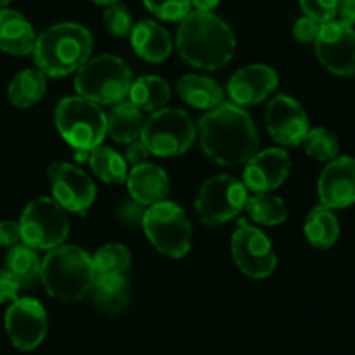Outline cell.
<instances>
[{
  "label": "cell",
  "instance_id": "cell-26",
  "mask_svg": "<svg viewBox=\"0 0 355 355\" xmlns=\"http://www.w3.org/2000/svg\"><path fill=\"white\" fill-rule=\"evenodd\" d=\"M45 89H47V76L40 69H24L17 73L9 83L7 97L12 106L28 110L44 97Z\"/></svg>",
  "mask_w": 355,
  "mask_h": 355
},
{
  "label": "cell",
  "instance_id": "cell-7",
  "mask_svg": "<svg viewBox=\"0 0 355 355\" xmlns=\"http://www.w3.org/2000/svg\"><path fill=\"white\" fill-rule=\"evenodd\" d=\"M142 229L153 246L170 259H180L191 250V222L186 211L172 201L149 207L142 218Z\"/></svg>",
  "mask_w": 355,
  "mask_h": 355
},
{
  "label": "cell",
  "instance_id": "cell-28",
  "mask_svg": "<svg viewBox=\"0 0 355 355\" xmlns=\"http://www.w3.org/2000/svg\"><path fill=\"white\" fill-rule=\"evenodd\" d=\"M6 269L16 277L21 286H30L33 281L40 277L42 260L38 259L37 250L24 243H17L16 246L9 248L6 257Z\"/></svg>",
  "mask_w": 355,
  "mask_h": 355
},
{
  "label": "cell",
  "instance_id": "cell-38",
  "mask_svg": "<svg viewBox=\"0 0 355 355\" xmlns=\"http://www.w3.org/2000/svg\"><path fill=\"white\" fill-rule=\"evenodd\" d=\"M319 30H321V24L312 21L311 17H300V19L295 23L293 26V35L300 44H311V42H315L318 38Z\"/></svg>",
  "mask_w": 355,
  "mask_h": 355
},
{
  "label": "cell",
  "instance_id": "cell-41",
  "mask_svg": "<svg viewBox=\"0 0 355 355\" xmlns=\"http://www.w3.org/2000/svg\"><path fill=\"white\" fill-rule=\"evenodd\" d=\"M340 21L349 26H355V0H338Z\"/></svg>",
  "mask_w": 355,
  "mask_h": 355
},
{
  "label": "cell",
  "instance_id": "cell-23",
  "mask_svg": "<svg viewBox=\"0 0 355 355\" xmlns=\"http://www.w3.org/2000/svg\"><path fill=\"white\" fill-rule=\"evenodd\" d=\"M90 293L94 305L107 315L121 314L128 305V283L123 276H97Z\"/></svg>",
  "mask_w": 355,
  "mask_h": 355
},
{
  "label": "cell",
  "instance_id": "cell-29",
  "mask_svg": "<svg viewBox=\"0 0 355 355\" xmlns=\"http://www.w3.org/2000/svg\"><path fill=\"white\" fill-rule=\"evenodd\" d=\"M89 165L94 175L103 182L123 184L128 177L125 159L107 146H97L90 151Z\"/></svg>",
  "mask_w": 355,
  "mask_h": 355
},
{
  "label": "cell",
  "instance_id": "cell-32",
  "mask_svg": "<svg viewBox=\"0 0 355 355\" xmlns=\"http://www.w3.org/2000/svg\"><path fill=\"white\" fill-rule=\"evenodd\" d=\"M302 144H304L305 153L318 162H333L340 151L336 135L328 128L321 127L309 130Z\"/></svg>",
  "mask_w": 355,
  "mask_h": 355
},
{
  "label": "cell",
  "instance_id": "cell-22",
  "mask_svg": "<svg viewBox=\"0 0 355 355\" xmlns=\"http://www.w3.org/2000/svg\"><path fill=\"white\" fill-rule=\"evenodd\" d=\"M142 120L141 110L134 106L130 101H121L114 104L113 110L106 116V130L111 139L120 144H132L141 137Z\"/></svg>",
  "mask_w": 355,
  "mask_h": 355
},
{
  "label": "cell",
  "instance_id": "cell-35",
  "mask_svg": "<svg viewBox=\"0 0 355 355\" xmlns=\"http://www.w3.org/2000/svg\"><path fill=\"white\" fill-rule=\"evenodd\" d=\"M300 6L305 17L319 24L331 23L338 14V0H300Z\"/></svg>",
  "mask_w": 355,
  "mask_h": 355
},
{
  "label": "cell",
  "instance_id": "cell-33",
  "mask_svg": "<svg viewBox=\"0 0 355 355\" xmlns=\"http://www.w3.org/2000/svg\"><path fill=\"white\" fill-rule=\"evenodd\" d=\"M104 24H106L107 31L118 38L130 37L132 28H134L130 12L120 2L111 3V6L106 7V10H104Z\"/></svg>",
  "mask_w": 355,
  "mask_h": 355
},
{
  "label": "cell",
  "instance_id": "cell-17",
  "mask_svg": "<svg viewBox=\"0 0 355 355\" xmlns=\"http://www.w3.org/2000/svg\"><path fill=\"white\" fill-rule=\"evenodd\" d=\"M319 200L329 210L347 208L355 203V159L340 156L329 162L318 182Z\"/></svg>",
  "mask_w": 355,
  "mask_h": 355
},
{
  "label": "cell",
  "instance_id": "cell-16",
  "mask_svg": "<svg viewBox=\"0 0 355 355\" xmlns=\"http://www.w3.org/2000/svg\"><path fill=\"white\" fill-rule=\"evenodd\" d=\"M291 172V159L284 149L270 148L255 153L246 162L245 187L253 193H269L277 189Z\"/></svg>",
  "mask_w": 355,
  "mask_h": 355
},
{
  "label": "cell",
  "instance_id": "cell-6",
  "mask_svg": "<svg viewBox=\"0 0 355 355\" xmlns=\"http://www.w3.org/2000/svg\"><path fill=\"white\" fill-rule=\"evenodd\" d=\"M55 127L71 148L92 151L106 137V114L92 101L64 97L55 106Z\"/></svg>",
  "mask_w": 355,
  "mask_h": 355
},
{
  "label": "cell",
  "instance_id": "cell-27",
  "mask_svg": "<svg viewBox=\"0 0 355 355\" xmlns=\"http://www.w3.org/2000/svg\"><path fill=\"white\" fill-rule=\"evenodd\" d=\"M130 103L137 110L155 111L162 110L170 99V87L163 78L155 75L141 76L135 82H132L130 90H128Z\"/></svg>",
  "mask_w": 355,
  "mask_h": 355
},
{
  "label": "cell",
  "instance_id": "cell-25",
  "mask_svg": "<svg viewBox=\"0 0 355 355\" xmlns=\"http://www.w3.org/2000/svg\"><path fill=\"white\" fill-rule=\"evenodd\" d=\"M304 232L314 248L328 250L338 239L340 222L333 210L319 205L309 211L304 224Z\"/></svg>",
  "mask_w": 355,
  "mask_h": 355
},
{
  "label": "cell",
  "instance_id": "cell-2",
  "mask_svg": "<svg viewBox=\"0 0 355 355\" xmlns=\"http://www.w3.org/2000/svg\"><path fill=\"white\" fill-rule=\"evenodd\" d=\"M177 49L187 64L215 71L234 58L236 37L217 14L191 10L179 24Z\"/></svg>",
  "mask_w": 355,
  "mask_h": 355
},
{
  "label": "cell",
  "instance_id": "cell-8",
  "mask_svg": "<svg viewBox=\"0 0 355 355\" xmlns=\"http://www.w3.org/2000/svg\"><path fill=\"white\" fill-rule=\"evenodd\" d=\"M196 137V127L184 110L163 107L142 125L141 139L151 155L172 158L186 153Z\"/></svg>",
  "mask_w": 355,
  "mask_h": 355
},
{
  "label": "cell",
  "instance_id": "cell-1",
  "mask_svg": "<svg viewBox=\"0 0 355 355\" xmlns=\"http://www.w3.org/2000/svg\"><path fill=\"white\" fill-rule=\"evenodd\" d=\"M200 144L205 155L220 166H238L259 149L252 116L236 104H218L200 120Z\"/></svg>",
  "mask_w": 355,
  "mask_h": 355
},
{
  "label": "cell",
  "instance_id": "cell-19",
  "mask_svg": "<svg viewBox=\"0 0 355 355\" xmlns=\"http://www.w3.org/2000/svg\"><path fill=\"white\" fill-rule=\"evenodd\" d=\"M127 184L132 200L137 201L142 207L162 203L170 193L168 175L155 163L146 162L134 166L128 173Z\"/></svg>",
  "mask_w": 355,
  "mask_h": 355
},
{
  "label": "cell",
  "instance_id": "cell-20",
  "mask_svg": "<svg viewBox=\"0 0 355 355\" xmlns=\"http://www.w3.org/2000/svg\"><path fill=\"white\" fill-rule=\"evenodd\" d=\"M35 35L30 21L12 9H0V51L10 55H28L33 52Z\"/></svg>",
  "mask_w": 355,
  "mask_h": 355
},
{
  "label": "cell",
  "instance_id": "cell-42",
  "mask_svg": "<svg viewBox=\"0 0 355 355\" xmlns=\"http://www.w3.org/2000/svg\"><path fill=\"white\" fill-rule=\"evenodd\" d=\"M218 2L220 0H191L196 10H205V12H211L218 6Z\"/></svg>",
  "mask_w": 355,
  "mask_h": 355
},
{
  "label": "cell",
  "instance_id": "cell-12",
  "mask_svg": "<svg viewBox=\"0 0 355 355\" xmlns=\"http://www.w3.org/2000/svg\"><path fill=\"white\" fill-rule=\"evenodd\" d=\"M6 331L10 343L21 352L37 349L47 333V314L35 298H17L6 312Z\"/></svg>",
  "mask_w": 355,
  "mask_h": 355
},
{
  "label": "cell",
  "instance_id": "cell-24",
  "mask_svg": "<svg viewBox=\"0 0 355 355\" xmlns=\"http://www.w3.org/2000/svg\"><path fill=\"white\" fill-rule=\"evenodd\" d=\"M177 94L189 106L214 110L222 103V89L215 80L201 75H186L177 82Z\"/></svg>",
  "mask_w": 355,
  "mask_h": 355
},
{
  "label": "cell",
  "instance_id": "cell-18",
  "mask_svg": "<svg viewBox=\"0 0 355 355\" xmlns=\"http://www.w3.org/2000/svg\"><path fill=\"white\" fill-rule=\"evenodd\" d=\"M279 76L267 64H250L231 76L227 92L236 106H255L274 92Z\"/></svg>",
  "mask_w": 355,
  "mask_h": 355
},
{
  "label": "cell",
  "instance_id": "cell-13",
  "mask_svg": "<svg viewBox=\"0 0 355 355\" xmlns=\"http://www.w3.org/2000/svg\"><path fill=\"white\" fill-rule=\"evenodd\" d=\"M315 54L333 75H355V30L342 21L321 24L315 38Z\"/></svg>",
  "mask_w": 355,
  "mask_h": 355
},
{
  "label": "cell",
  "instance_id": "cell-36",
  "mask_svg": "<svg viewBox=\"0 0 355 355\" xmlns=\"http://www.w3.org/2000/svg\"><path fill=\"white\" fill-rule=\"evenodd\" d=\"M144 207L139 205L137 201H125L120 207L116 208V218L125 225H135L142 224V218H144Z\"/></svg>",
  "mask_w": 355,
  "mask_h": 355
},
{
  "label": "cell",
  "instance_id": "cell-37",
  "mask_svg": "<svg viewBox=\"0 0 355 355\" xmlns=\"http://www.w3.org/2000/svg\"><path fill=\"white\" fill-rule=\"evenodd\" d=\"M21 283L7 269H0V304H6L19 298Z\"/></svg>",
  "mask_w": 355,
  "mask_h": 355
},
{
  "label": "cell",
  "instance_id": "cell-14",
  "mask_svg": "<svg viewBox=\"0 0 355 355\" xmlns=\"http://www.w3.org/2000/svg\"><path fill=\"white\" fill-rule=\"evenodd\" d=\"M52 196L59 207L73 214H83L96 200L94 180L71 163H52L49 166Z\"/></svg>",
  "mask_w": 355,
  "mask_h": 355
},
{
  "label": "cell",
  "instance_id": "cell-9",
  "mask_svg": "<svg viewBox=\"0 0 355 355\" xmlns=\"http://www.w3.org/2000/svg\"><path fill=\"white\" fill-rule=\"evenodd\" d=\"M17 224L23 243L33 250L51 252L66 241L69 232L66 210L51 198H37L28 203Z\"/></svg>",
  "mask_w": 355,
  "mask_h": 355
},
{
  "label": "cell",
  "instance_id": "cell-3",
  "mask_svg": "<svg viewBox=\"0 0 355 355\" xmlns=\"http://www.w3.org/2000/svg\"><path fill=\"white\" fill-rule=\"evenodd\" d=\"M92 35L76 23H58L42 31L35 40L33 59L45 76L61 78L75 73L90 59Z\"/></svg>",
  "mask_w": 355,
  "mask_h": 355
},
{
  "label": "cell",
  "instance_id": "cell-39",
  "mask_svg": "<svg viewBox=\"0 0 355 355\" xmlns=\"http://www.w3.org/2000/svg\"><path fill=\"white\" fill-rule=\"evenodd\" d=\"M19 241V224L12 220H0V246H3V248H12Z\"/></svg>",
  "mask_w": 355,
  "mask_h": 355
},
{
  "label": "cell",
  "instance_id": "cell-4",
  "mask_svg": "<svg viewBox=\"0 0 355 355\" xmlns=\"http://www.w3.org/2000/svg\"><path fill=\"white\" fill-rule=\"evenodd\" d=\"M96 277L92 259L78 246L61 245L42 260L40 279L45 291L62 304L85 297L92 290Z\"/></svg>",
  "mask_w": 355,
  "mask_h": 355
},
{
  "label": "cell",
  "instance_id": "cell-31",
  "mask_svg": "<svg viewBox=\"0 0 355 355\" xmlns=\"http://www.w3.org/2000/svg\"><path fill=\"white\" fill-rule=\"evenodd\" d=\"M132 255L127 246L111 243L97 250L92 263L97 276H123L125 270L130 267Z\"/></svg>",
  "mask_w": 355,
  "mask_h": 355
},
{
  "label": "cell",
  "instance_id": "cell-44",
  "mask_svg": "<svg viewBox=\"0 0 355 355\" xmlns=\"http://www.w3.org/2000/svg\"><path fill=\"white\" fill-rule=\"evenodd\" d=\"M92 2H96V3H99V6H111V3H116V2H120V0H92Z\"/></svg>",
  "mask_w": 355,
  "mask_h": 355
},
{
  "label": "cell",
  "instance_id": "cell-11",
  "mask_svg": "<svg viewBox=\"0 0 355 355\" xmlns=\"http://www.w3.org/2000/svg\"><path fill=\"white\" fill-rule=\"evenodd\" d=\"M231 252L239 270L252 279H266L276 269L277 259L270 239L245 222H239L232 234Z\"/></svg>",
  "mask_w": 355,
  "mask_h": 355
},
{
  "label": "cell",
  "instance_id": "cell-43",
  "mask_svg": "<svg viewBox=\"0 0 355 355\" xmlns=\"http://www.w3.org/2000/svg\"><path fill=\"white\" fill-rule=\"evenodd\" d=\"M89 156L90 151H83V149H75V159L80 163H85L89 162Z\"/></svg>",
  "mask_w": 355,
  "mask_h": 355
},
{
  "label": "cell",
  "instance_id": "cell-34",
  "mask_svg": "<svg viewBox=\"0 0 355 355\" xmlns=\"http://www.w3.org/2000/svg\"><path fill=\"white\" fill-rule=\"evenodd\" d=\"M156 17L165 21H182L191 12V0H142Z\"/></svg>",
  "mask_w": 355,
  "mask_h": 355
},
{
  "label": "cell",
  "instance_id": "cell-21",
  "mask_svg": "<svg viewBox=\"0 0 355 355\" xmlns=\"http://www.w3.org/2000/svg\"><path fill=\"white\" fill-rule=\"evenodd\" d=\"M130 44L135 54L149 62H163L172 54V40L165 28L151 19H144L132 28Z\"/></svg>",
  "mask_w": 355,
  "mask_h": 355
},
{
  "label": "cell",
  "instance_id": "cell-15",
  "mask_svg": "<svg viewBox=\"0 0 355 355\" xmlns=\"http://www.w3.org/2000/svg\"><path fill=\"white\" fill-rule=\"evenodd\" d=\"M270 137L283 146H300L309 128V116L302 104L293 97L281 94L269 103L266 113Z\"/></svg>",
  "mask_w": 355,
  "mask_h": 355
},
{
  "label": "cell",
  "instance_id": "cell-45",
  "mask_svg": "<svg viewBox=\"0 0 355 355\" xmlns=\"http://www.w3.org/2000/svg\"><path fill=\"white\" fill-rule=\"evenodd\" d=\"M10 2H12V0H0V9H6Z\"/></svg>",
  "mask_w": 355,
  "mask_h": 355
},
{
  "label": "cell",
  "instance_id": "cell-10",
  "mask_svg": "<svg viewBox=\"0 0 355 355\" xmlns=\"http://www.w3.org/2000/svg\"><path fill=\"white\" fill-rule=\"evenodd\" d=\"M245 184L231 175H217L201 186L196 198V215L203 224L218 225L238 217L246 207Z\"/></svg>",
  "mask_w": 355,
  "mask_h": 355
},
{
  "label": "cell",
  "instance_id": "cell-40",
  "mask_svg": "<svg viewBox=\"0 0 355 355\" xmlns=\"http://www.w3.org/2000/svg\"><path fill=\"white\" fill-rule=\"evenodd\" d=\"M148 156H149V149L146 148L142 141L132 142V144L127 146V151H125V158H127V162L134 166L146 163Z\"/></svg>",
  "mask_w": 355,
  "mask_h": 355
},
{
  "label": "cell",
  "instance_id": "cell-30",
  "mask_svg": "<svg viewBox=\"0 0 355 355\" xmlns=\"http://www.w3.org/2000/svg\"><path fill=\"white\" fill-rule=\"evenodd\" d=\"M245 208L252 220L262 225H279L288 217L284 201L279 196H274L269 193H260L248 198Z\"/></svg>",
  "mask_w": 355,
  "mask_h": 355
},
{
  "label": "cell",
  "instance_id": "cell-5",
  "mask_svg": "<svg viewBox=\"0 0 355 355\" xmlns=\"http://www.w3.org/2000/svg\"><path fill=\"white\" fill-rule=\"evenodd\" d=\"M132 87L130 68L123 59L111 54L89 59L76 71L75 89L80 97L94 104H118Z\"/></svg>",
  "mask_w": 355,
  "mask_h": 355
}]
</instances>
